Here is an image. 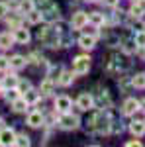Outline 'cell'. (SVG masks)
<instances>
[{"label": "cell", "instance_id": "obj_1", "mask_svg": "<svg viewBox=\"0 0 145 147\" xmlns=\"http://www.w3.org/2000/svg\"><path fill=\"white\" fill-rule=\"evenodd\" d=\"M132 69V61H129V55L125 51H110L106 55V63H104V71L110 75V77H120L125 71Z\"/></svg>", "mask_w": 145, "mask_h": 147}, {"label": "cell", "instance_id": "obj_2", "mask_svg": "<svg viewBox=\"0 0 145 147\" xmlns=\"http://www.w3.org/2000/svg\"><path fill=\"white\" fill-rule=\"evenodd\" d=\"M88 120H86V129L90 134H98V136H108L110 134V124H112V118L108 110H88Z\"/></svg>", "mask_w": 145, "mask_h": 147}, {"label": "cell", "instance_id": "obj_3", "mask_svg": "<svg viewBox=\"0 0 145 147\" xmlns=\"http://www.w3.org/2000/svg\"><path fill=\"white\" fill-rule=\"evenodd\" d=\"M57 125L65 131H75L80 127V118L73 112H63L57 116Z\"/></svg>", "mask_w": 145, "mask_h": 147}, {"label": "cell", "instance_id": "obj_4", "mask_svg": "<svg viewBox=\"0 0 145 147\" xmlns=\"http://www.w3.org/2000/svg\"><path fill=\"white\" fill-rule=\"evenodd\" d=\"M90 55L86 53H82V55H77L73 59V73H75V77H84V75H88L90 71Z\"/></svg>", "mask_w": 145, "mask_h": 147}, {"label": "cell", "instance_id": "obj_5", "mask_svg": "<svg viewBox=\"0 0 145 147\" xmlns=\"http://www.w3.org/2000/svg\"><path fill=\"white\" fill-rule=\"evenodd\" d=\"M137 112H141V104H139V100L134 98V96H127V98L123 100V104H122V116H125V118H134Z\"/></svg>", "mask_w": 145, "mask_h": 147}, {"label": "cell", "instance_id": "obj_6", "mask_svg": "<svg viewBox=\"0 0 145 147\" xmlns=\"http://www.w3.org/2000/svg\"><path fill=\"white\" fill-rule=\"evenodd\" d=\"M41 14H43V22L47 24H55L61 20V10L55 2H49L45 8H41Z\"/></svg>", "mask_w": 145, "mask_h": 147}, {"label": "cell", "instance_id": "obj_7", "mask_svg": "<svg viewBox=\"0 0 145 147\" xmlns=\"http://www.w3.org/2000/svg\"><path fill=\"white\" fill-rule=\"evenodd\" d=\"M120 49L125 51L127 55H134L139 51V47L134 39V34H120Z\"/></svg>", "mask_w": 145, "mask_h": 147}, {"label": "cell", "instance_id": "obj_8", "mask_svg": "<svg viewBox=\"0 0 145 147\" xmlns=\"http://www.w3.org/2000/svg\"><path fill=\"white\" fill-rule=\"evenodd\" d=\"M75 104H77L78 110L88 112V110H92V108H94V94H92V92H86V90L80 92V94L77 96V102H75Z\"/></svg>", "mask_w": 145, "mask_h": 147}, {"label": "cell", "instance_id": "obj_9", "mask_svg": "<svg viewBox=\"0 0 145 147\" xmlns=\"http://www.w3.org/2000/svg\"><path fill=\"white\" fill-rule=\"evenodd\" d=\"M96 102H98V106H100L102 110H110L112 106H114L108 88H100V86H98V92L94 94V104H96Z\"/></svg>", "mask_w": 145, "mask_h": 147}, {"label": "cell", "instance_id": "obj_10", "mask_svg": "<svg viewBox=\"0 0 145 147\" xmlns=\"http://www.w3.org/2000/svg\"><path fill=\"white\" fill-rule=\"evenodd\" d=\"M71 108H73V100L69 98L67 94H59V96H55V100H53V110H55L57 114L71 112Z\"/></svg>", "mask_w": 145, "mask_h": 147}, {"label": "cell", "instance_id": "obj_11", "mask_svg": "<svg viewBox=\"0 0 145 147\" xmlns=\"http://www.w3.org/2000/svg\"><path fill=\"white\" fill-rule=\"evenodd\" d=\"M73 80H75V73L73 71H67V69H61L59 75L55 77L57 86H63V88H69L73 84Z\"/></svg>", "mask_w": 145, "mask_h": 147}, {"label": "cell", "instance_id": "obj_12", "mask_svg": "<svg viewBox=\"0 0 145 147\" xmlns=\"http://www.w3.org/2000/svg\"><path fill=\"white\" fill-rule=\"evenodd\" d=\"M86 24H88V14H86V12L77 10L71 16V28H73V30H82Z\"/></svg>", "mask_w": 145, "mask_h": 147}, {"label": "cell", "instance_id": "obj_13", "mask_svg": "<svg viewBox=\"0 0 145 147\" xmlns=\"http://www.w3.org/2000/svg\"><path fill=\"white\" fill-rule=\"evenodd\" d=\"M96 35H90V34H82L80 37L77 39V43L80 49H84V51H92L94 47H96Z\"/></svg>", "mask_w": 145, "mask_h": 147}, {"label": "cell", "instance_id": "obj_14", "mask_svg": "<svg viewBox=\"0 0 145 147\" xmlns=\"http://www.w3.org/2000/svg\"><path fill=\"white\" fill-rule=\"evenodd\" d=\"M12 35H14V41H16V43H20V45H26V43H30V39H32V34H30V30H26L24 26L16 28V30L12 32Z\"/></svg>", "mask_w": 145, "mask_h": 147}, {"label": "cell", "instance_id": "obj_15", "mask_svg": "<svg viewBox=\"0 0 145 147\" xmlns=\"http://www.w3.org/2000/svg\"><path fill=\"white\" fill-rule=\"evenodd\" d=\"M14 139H16V131L12 127H2L0 129V147L14 145Z\"/></svg>", "mask_w": 145, "mask_h": 147}, {"label": "cell", "instance_id": "obj_16", "mask_svg": "<svg viewBox=\"0 0 145 147\" xmlns=\"http://www.w3.org/2000/svg\"><path fill=\"white\" fill-rule=\"evenodd\" d=\"M26 124L30 125V127H41V125H45V116H43V112H39V110L30 112V114H28Z\"/></svg>", "mask_w": 145, "mask_h": 147}, {"label": "cell", "instance_id": "obj_17", "mask_svg": "<svg viewBox=\"0 0 145 147\" xmlns=\"http://www.w3.org/2000/svg\"><path fill=\"white\" fill-rule=\"evenodd\" d=\"M127 129H129V134L134 137H143L145 136V120L134 118V120L129 122V125H127Z\"/></svg>", "mask_w": 145, "mask_h": 147}, {"label": "cell", "instance_id": "obj_18", "mask_svg": "<svg viewBox=\"0 0 145 147\" xmlns=\"http://www.w3.org/2000/svg\"><path fill=\"white\" fill-rule=\"evenodd\" d=\"M88 24L96 26V28H104L108 24V16L104 12H88Z\"/></svg>", "mask_w": 145, "mask_h": 147}, {"label": "cell", "instance_id": "obj_19", "mask_svg": "<svg viewBox=\"0 0 145 147\" xmlns=\"http://www.w3.org/2000/svg\"><path fill=\"white\" fill-rule=\"evenodd\" d=\"M55 86H57L55 79L45 77V79L41 80V84H39V94H41V96H51V94H53V90H55Z\"/></svg>", "mask_w": 145, "mask_h": 147}, {"label": "cell", "instance_id": "obj_20", "mask_svg": "<svg viewBox=\"0 0 145 147\" xmlns=\"http://www.w3.org/2000/svg\"><path fill=\"white\" fill-rule=\"evenodd\" d=\"M129 14L137 16V18H143L145 14V0H132V6H129Z\"/></svg>", "mask_w": 145, "mask_h": 147}, {"label": "cell", "instance_id": "obj_21", "mask_svg": "<svg viewBox=\"0 0 145 147\" xmlns=\"http://www.w3.org/2000/svg\"><path fill=\"white\" fill-rule=\"evenodd\" d=\"M26 65H28V57H24V55H12L10 57V69H14V71H22Z\"/></svg>", "mask_w": 145, "mask_h": 147}, {"label": "cell", "instance_id": "obj_22", "mask_svg": "<svg viewBox=\"0 0 145 147\" xmlns=\"http://www.w3.org/2000/svg\"><path fill=\"white\" fill-rule=\"evenodd\" d=\"M26 20H28V24H32V26H37V24L43 22V14H41L39 8H34L32 12L26 14Z\"/></svg>", "mask_w": 145, "mask_h": 147}, {"label": "cell", "instance_id": "obj_23", "mask_svg": "<svg viewBox=\"0 0 145 147\" xmlns=\"http://www.w3.org/2000/svg\"><path fill=\"white\" fill-rule=\"evenodd\" d=\"M118 84H120V90H122V92H132V90H134L132 77H125V73L118 77Z\"/></svg>", "mask_w": 145, "mask_h": 147}, {"label": "cell", "instance_id": "obj_24", "mask_svg": "<svg viewBox=\"0 0 145 147\" xmlns=\"http://www.w3.org/2000/svg\"><path fill=\"white\" fill-rule=\"evenodd\" d=\"M28 108H30V104H28V100H26L24 96H18L16 100L12 102V110H14L16 114H22V112H26Z\"/></svg>", "mask_w": 145, "mask_h": 147}, {"label": "cell", "instance_id": "obj_25", "mask_svg": "<svg viewBox=\"0 0 145 147\" xmlns=\"http://www.w3.org/2000/svg\"><path fill=\"white\" fill-rule=\"evenodd\" d=\"M16 41H14V35L10 32H2L0 34V49H10Z\"/></svg>", "mask_w": 145, "mask_h": 147}, {"label": "cell", "instance_id": "obj_26", "mask_svg": "<svg viewBox=\"0 0 145 147\" xmlns=\"http://www.w3.org/2000/svg\"><path fill=\"white\" fill-rule=\"evenodd\" d=\"M22 96L28 100V104H30V106H34V104H37V102L41 100V94H39V90H34V88H30V90L26 92V94H22Z\"/></svg>", "mask_w": 145, "mask_h": 147}, {"label": "cell", "instance_id": "obj_27", "mask_svg": "<svg viewBox=\"0 0 145 147\" xmlns=\"http://www.w3.org/2000/svg\"><path fill=\"white\" fill-rule=\"evenodd\" d=\"M132 82H134V88H145V71L141 73H135L134 77H132Z\"/></svg>", "mask_w": 145, "mask_h": 147}, {"label": "cell", "instance_id": "obj_28", "mask_svg": "<svg viewBox=\"0 0 145 147\" xmlns=\"http://www.w3.org/2000/svg\"><path fill=\"white\" fill-rule=\"evenodd\" d=\"M18 77H16V75H8V77H4V79H2V86H4V88H16V86H18Z\"/></svg>", "mask_w": 145, "mask_h": 147}, {"label": "cell", "instance_id": "obj_29", "mask_svg": "<svg viewBox=\"0 0 145 147\" xmlns=\"http://www.w3.org/2000/svg\"><path fill=\"white\" fill-rule=\"evenodd\" d=\"M34 8H35V2H34V0H20L18 10L22 12V14H28V12H32Z\"/></svg>", "mask_w": 145, "mask_h": 147}, {"label": "cell", "instance_id": "obj_30", "mask_svg": "<svg viewBox=\"0 0 145 147\" xmlns=\"http://www.w3.org/2000/svg\"><path fill=\"white\" fill-rule=\"evenodd\" d=\"M123 129H125V125H123L122 122H118V120H112V124H110V134H114V136H122Z\"/></svg>", "mask_w": 145, "mask_h": 147}, {"label": "cell", "instance_id": "obj_31", "mask_svg": "<svg viewBox=\"0 0 145 147\" xmlns=\"http://www.w3.org/2000/svg\"><path fill=\"white\" fill-rule=\"evenodd\" d=\"M30 143H32V141H30V136H26V134H16L14 145H18V147H28Z\"/></svg>", "mask_w": 145, "mask_h": 147}, {"label": "cell", "instance_id": "obj_32", "mask_svg": "<svg viewBox=\"0 0 145 147\" xmlns=\"http://www.w3.org/2000/svg\"><path fill=\"white\" fill-rule=\"evenodd\" d=\"M134 39H135V43H137L139 49H145V30H137V32H134Z\"/></svg>", "mask_w": 145, "mask_h": 147}, {"label": "cell", "instance_id": "obj_33", "mask_svg": "<svg viewBox=\"0 0 145 147\" xmlns=\"http://www.w3.org/2000/svg\"><path fill=\"white\" fill-rule=\"evenodd\" d=\"M16 88H18L20 94H26L30 88H34V86H32V82H30V80H18V86H16Z\"/></svg>", "mask_w": 145, "mask_h": 147}, {"label": "cell", "instance_id": "obj_34", "mask_svg": "<svg viewBox=\"0 0 145 147\" xmlns=\"http://www.w3.org/2000/svg\"><path fill=\"white\" fill-rule=\"evenodd\" d=\"M43 61H45V59L39 55V53H35V51L28 57V63H34V65H39V63H43Z\"/></svg>", "mask_w": 145, "mask_h": 147}, {"label": "cell", "instance_id": "obj_35", "mask_svg": "<svg viewBox=\"0 0 145 147\" xmlns=\"http://www.w3.org/2000/svg\"><path fill=\"white\" fill-rule=\"evenodd\" d=\"M10 69V59L4 55H0V73H6Z\"/></svg>", "mask_w": 145, "mask_h": 147}, {"label": "cell", "instance_id": "obj_36", "mask_svg": "<svg viewBox=\"0 0 145 147\" xmlns=\"http://www.w3.org/2000/svg\"><path fill=\"white\" fill-rule=\"evenodd\" d=\"M102 6H106V8H112V10H116L118 6H120V0H100Z\"/></svg>", "mask_w": 145, "mask_h": 147}, {"label": "cell", "instance_id": "obj_37", "mask_svg": "<svg viewBox=\"0 0 145 147\" xmlns=\"http://www.w3.org/2000/svg\"><path fill=\"white\" fill-rule=\"evenodd\" d=\"M4 2L10 10H18V6H20V0H4Z\"/></svg>", "mask_w": 145, "mask_h": 147}, {"label": "cell", "instance_id": "obj_38", "mask_svg": "<svg viewBox=\"0 0 145 147\" xmlns=\"http://www.w3.org/2000/svg\"><path fill=\"white\" fill-rule=\"evenodd\" d=\"M143 143L139 139H132V141H125V147H141Z\"/></svg>", "mask_w": 145, "mask_h": 147}, {"label": "cell", "instance_id": "obj_39", "mask_svg": "<svg viewBox=\"0 0 145 147\" xmlns=\"http://www.w3.org/2000/svg\"><path fill=\"white\" fill-rule=\"evenodd\" d=\"M34 2H35V6H39V10H41V8H45L49 2H53V0H34Z\"/></svg>", "mask_w": 145, "mask_h": 147}, {"label": "cell", "instance_id": "obj_40", "mask_svg": "<svg viewBox=\"0 0 145 147\" xmlns=\"http://www.w3.org/2000/svg\"><path fill=\"white\" fill-rule=\"evenodd\" d=\"M4 14H8V6H6V2H0V16H4Z\"/></svg>", "mask_w": 145, "mask_h": 147}, {"label": "cell", "instance_id": "obj_41", "mask_svg": "<svg viewBox=\"0 0 145 147\" xmlns=\"http://www.w3.org/2000/svg\"><path fill=\"white\" fill-rule=\"evenodd\" d=\"M4 92H6V88L2 86V80H0V96H4Z\"/></svg>", "mask_w": 145, "mask_h": 147}, {"label": "cell", "instance_id": "obj_42", "mask_svg": "<svg viewBox=\"0 0 145 147\" xmlns=\"http://www.w3.org/2000/svg\"><path fill=\"white\" fill-rule=\"evenodd\" d=\"M139 104H141V112H145V98H143V100H139Z\"/></svg>", "mask_w": 145, "mask_h": 147}, {"label": "cell", "instance_id": "obj_43", "mask_svg": "<svg viewBox=\"0 0 145 147\" xmlns=\"http://www.w3.org/2000/svg\"><path fill=\"white\" fill-rule=\"evenodd\" d=\"M84 2H100V0H84Z\"/></svg>", "mask_w": 145, "mask_h": 147}, {"label": "cell", "instance_id": "obj_44", "mask_svg": "<svg viewBox=\"0 0 145 147\" xmlns=\"http://www.w3.org/2000/svg\"><path fill=\"white\" fill-rule=\"evenodd\" d=\"M141 30H145V22H143V26H141Z\"/></svg>", "mask_w": 145, "mask_h": 147}, {"label": "cell", "instance_id": "obj_45", "mask_svg": "<svg viewBox=\"0 0 145 147\" xmlns=\"http://www.w3.org/2000/svg\"><path fill=\"white\" fill-rule=\"evenodd\" d=\"M0 124H2V118H0Z\"/></svg>", "mask_w": 145, "mask_h": 147}]
</instances>
